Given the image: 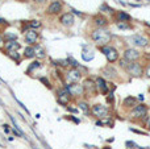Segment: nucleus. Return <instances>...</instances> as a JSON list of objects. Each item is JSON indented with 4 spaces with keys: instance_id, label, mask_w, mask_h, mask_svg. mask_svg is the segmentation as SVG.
<instances>
[{
    "instance_id": "obj_29",
    "label": "nucleus",
    "mask_w": 150,
    "mask_h": 149,
    "mask_svg": "<svg viewBox=\"0 0 150 149\" xmlns=\"http://www.w3.org/2000/svg\"><path fill=\"white\" fill-rule=\"evenodd\" d=\"M29 25H30L32 28H39L41 27V23L37 21V20H32V21L29 23Z\"/></svg>"
},
{
    "instance_id": "obj_23",
    "label": "nucleus",
    "mask_w": 150,
    "mask_h": 149,
    "mask_svg": "<svg viewBox=\"0 0 150 149\" xmlns=\"http://www.w3.org/2000/svg\"><path fill=\"white\" fill-rule=\"evenodd\" d=\"M8 57L9 58H12L15 62H20V54L17 53V52H8Z\"/></svg>"
},
{
    "instance_id": "obj_18",
    "label": "nucleus",
    "mask_w": 150,
    "mask_h": 149,
    "mask_svg": "<svg viewBox=\"0 0 150 149\" xmlns=\"http://www.w3.org/2000/svg\"><path fill=\"white\" fill-rule=\"evenodd\" d=\"M103 74H104L107 78H113L115 77V74H116V71H115L113 67L108 66V67H105V69H103Z\"/></svg>"
},
{
    "instance_id": "obj_21",
    "label": "nucleus",
    "mask_w": 150,
    "mask_h": 149,
    "mask_svg": "<svg viewBox=\"0 0 150 149\" xmlns=\"http://www.w3.org/2000/svg\"><path fill=\"white\" fill-rule=\"evenodd\" d=\"M24 56H25L26 58H33V57L36 56V53H34V48L28 46V48L25 49V52H24Z\"/></svg>"
},
{
    "instance_id": "obj_2",
    "label": "nucleus",
    "mask_w": 150,
    "mask_h": 149,
    "mask_svg": "<svg viewBox=\"0 0 150 149\" xmlns=\"http://www.w3.org/2000/svg\"><path fill=\"white\" fill-rule=\"evenodd\" d=\"M83 88H84V94H86L87 96H94L95 94H96V82H94L92 79H89V78H87L86 81L83 82Z\"/></svg>"
},
{
    "instance_id": "obj_28",
    "label": "nucleus",
    "mask_w": 150,
    "mask_h": 149,
    "mask_svg": "<svg viewBox=\"0 0 150 149\" xmlns=\"http://www.w3.org/2000/svg\"><path fill=\"white\" fill-rule=\"evenodd\" d=\"M34 53H36V56H39V57H44V49L42 48H34Z\"/></svg>"
},
{
    "instance_id": "obj_27",
    "label": "nucleus",
    "mask_w": 150,
    "mask_h": 149,
    "mask_svg": "<svg viewBox=\"0 0 150 149\" xmlns=\"http://www.w3.org/2000/svg\"><path fill=\"white\" fill-rule=\"evenodd\" d=\"M37 67H41V64L39 62H33V64L29 66V69H28V73H30L32 70H34V69H37Z\"/></svg>"
},
{
    "instance_id": "obj_36",
    "label": "nucleus",
    "mask_w": 150,
    "mask_h": 149,
    "mask_svg": "<svg viewBox=\"0 0 150 149\" xmlns=\"http://www.w3.org/2000/svg\"><path fill=\"white\" fill-rule=\"evenodd\" d=\"M4 23H5L4 19H0V24H4Z\"/></svg>"
},
{
    "instance_id": "obj_16",
    "label": "nucleus",
    "mask_w": 150,
    "mask_h": 149,
    "mask_svg": "<svg viewBox=\"0 0 150 149\" xmlns=\"http://www.w3.org/2000/svg\"><path fill=\"white\" fill-rule=\"evenodd\" d=\"M105 57H107L108 62H115V61H117V58H118V53L115 48H109V50L107 52Z\"/></svg>"
},
{
    "instance_id": "obj_10",
    "label": "nucleus",
    "mask_w": 150,
    "mask_h": 149,
    "mask_svg": "<svg viewBox=\"0 0 150 149\" xmlns=\"http://www.w3.org/2000/svg\"><path fill=\"white\" fill-rule=\"evenodd\" d=\"M37 40H38V35H37L36 30H34V29L26 30V33H25L26 44H29V45H34V44L37 42Z\"/></svg>"
},
{
    "instance_id": "obj_32",
    "label": "nucleus",
    "mask_w": 150,
    "mask_h": 149,
    "mask_svg": "<svg viewBox=\"0 0 150 149\" xmlns=\"http://www.w3.org/2000/svg\"><path fill=\"white\" fill-rule=\"evenodd\" d=\"M145 74H146V77H147V78H150V65L146 67V71H145Z\"/></svg>"
},
{
    "instance_id": "obj_14",
    "label": "nucleus",
    "mask_w": 150,
    "mask_h": 149,
    "mask_svg": "<svg viewBox=\"0 0 150 149\" xmlns=\"http://www.w3.org/2000/svg\"><path fill=\"white\" fill-rule=\"evenodd\" d=\"M20 44L17 42V41H7L4 45L5 50L7 52H18V49H20Z\"/></svg>"
},
{
    "instance_id": "obj_33",
    "label": "nucleus",
    "mask_w": 150,
    "mask_h": 149,
    "mask_svg": "<svg viewBox=\"0 0 150 149\" xmlns=\"http://www.w3.org/2000/svg\"><path fill=\"white\" fill-rule=\"evenodd\" d=\"M3 127H4V132L5 133H9V128H8V127H9V125H7V124H4V125H3Z\"/></svg>"
},
{
    "instance_id": "obj_24",
    "label": "nucleus",
    "mask_w": 150,
    "mask_h": 149,
    "mask_svg": "<svg viewBox=\"0 0 150 149\" xmlns=\"http://www.w3.org/2000/svg\"><path fill=\"white\" fill-rule=\"evenodd\" d=\"M79 107H80V109L84 112V114H88V112H89V107H88V104H87L86 102H80Z\"/></svg>"
},
{
    "instance_id": "obj_37",
    "label": "nucleus",
    "mask_w": 150,
    "mask_h": 149,
    "mask_svg": "<svg viewBox=\"0 0 150 149\" xmlns=\"http://www.w3.org/2000/svg\"><path fill=\"white\" fill-rule=\"evenodd\" d=\"M147 128H149V129H150V120H149V124H147Z\"/></svg>"
},
{
    "instance_id": "obj_34",
    "label": "nucleus",
    "mask_w": 150,
    "mask_h": 149,
    "mask_svg": "<svg viewBox=\"0 0 150 149\" xmlns=\"http://www.w3.org/2000/svg\"><path fill=\"white\" fill-rule=\"evenodd\" d=\"M5 45V42H4V38L1 37V36H0V48H3V46Z\"/></svg>"
},
{
    "instance_id": "obj_20",
    "label": "nucleus",
    "mask_w": 150,
    "mask_h": 149,
    "mask_svg": "<svg viewBox=\"0 0 150 149\" xmlns=\"http://www.w3.org/2000/svg\"><path fill=\"white\" fill-rule=\"evenodd\" d=\"M82 58H83L84 61H91V59L94 58V52L92 50H84L83 53H82Z\"/></svg>"
},
{
    "instance_id": "obj_5",
    "label": "nucleus",
    "mask_w": 150,
    "mask_h": 149,
    "mask_svg": "<svg viewBox=\"0 0 150 149\" xmlns=\"http://www.w3.org/2000/svg\"><path fill=\"white\" fill-rule=\"evenodd\" d=\"M82 77V73L79 71L76 67H74V69H70L67 71V74H66V81H67L68 83H78V81Z\"/></svg>"
},
{
    "instance_id": "obj_3",
    "label": "nucleus",
    "mask_w": 150,
    "mask_h": 149,
    "mask_svg": "<svg viewBox=\"0 0 150 149\" xmlns=\"http://www.w3.org/2000/svg\"><path fill=\"white\" fill-rule=\"evenodd\" d=\"M91 112L96 117H99V119H104V117H108V112L109 111H108V108L105 106H103V104H95L91 108Z\"/></svg>"
},
{
    "instance_id": "obj_13",
    "label": "nucleus",
    "mask_w": 150,
    "mask_h": 149,
    "mask_svg": "<svg viewBox=\"0 0 150 149\" xmlns=\"http://www.w3.org/2000/svg\"><path fill=\"white\" fill-rule=\"evenodd\" d=\"M132 42H133V45L139 46V48H144V46L147 45V40L144 36H139V35H134L132 37Z\"/></svg>"
},
{
    "instance_id": "obj_9",
    "label": "nucleus",
    "mask_w": 150,
    "mask_h": 149,
    "mask_svg": "<svg viewBox=\"0 0 150 149\" xmlns=\"http://www.w3.org/2000/svg\"><path fill=\"white\" fill-rule=\"evenodd\" d=\"M74 21H75V19H74V15L70 13V12H67V13H63L62 16H61V19H59V23L62 25H65V27H73Z\"/></svg>"
},
{
    "instance_id": "obj_17",
    "label": "nucleus",
    "mask_w": 150,
    "mask_h": 149,
    "mask_svg": "<svg viewBox=\"0 0 150 149\" xmlns=\"http://www.w3.org/2000/svg\"><path fill=\"white\" fill-rule=\"evenodd\" d=\"M96 87L99 88V91L101 94H107L108 93V87H107V83H105V81L103 79V78H97L96 79Z\"/></svg>"
},
{
    "instance_id": "obj_30",
    "label": "nucleus",
    "mask_w": 150,
    "mask_h": 149,
    "mask_svg": "<svg viewBox=\"0 0 150 149\" xmlns=\"http://www.w3.org/2000/svg\"><path fill=\"white\" fill-rule=\"evenodd\" d=\"M128 62H129V61H128V59H125V58L121 59V61H120V66L124 67V69H126V67H128V65H129Z\"/></svg>"
},
{
    "instance_id": "obj_38",
    "label": "nucleus",
    "mask_w": 150,
    "mask_h": 149,
    "mask_svg": "<svg viewBox=\"0 0 150 149\" xmlns=\"http://www.w3.org/2000/svg\"><path fill=\"white\" fill-rule=\"evenodd\" d=\"M0 106H3V100H1V99H0Z\"/></svg>"
},
{
    "instance_id": "obj_6",
    "label": "nucleus",
    "mask_w": 150,
    "mask_h": 149,
    "mask_svg": "<svg viewBox=\"0 0 150 149\" xmlns=\"http://www.w3.org/2000/svg\"><path fill=\"white\" fill-rule=\"evenodd\" d=\"M146 112H147V107L145 104H138L132 111V117H136V119L144 117V116H146Z\"/></svg>"
},
{
    "instance_id": "obj_7",
    "label": "nucleus",
    "mask_w": 150,
    "mask_h": 149,
    "mask_svg": "<svg viewBox=\"0 0 150 149\" xmlns=\"http://www.w3.org/2000/svg\"><path fill=\"white\" fill-rule=\"evenodd\" d=\"M66 88L68 90V93L71 95H83L84 94V88L83 85H78V83H71V85H67Z\"/></svg>"
},
{
    "instance_id": "obj_22",
    "label": "nucleus",
    "mask_w": 150,
    "mask_h": 149,
    "mask_svg": "<svg viewBox=\"0 0 150 149\" xmlns=\"http://www.w3.org/2000/svg\"><path fill=\"white\" fill-rule=\"evenodd\" d=\"M117 19H118V21H129L130 20V16H129L128 13H125V12H118L117 13Z\"/></svg>"
},
{
    "instance_id": "obj_1",
    "label": "nucleus",
    "mask_w": 150,
    "mask_h": 149,
    "mask_svg": "<svg viewBox=\"0 0 150 149\" xmlns=\"http://www.w3.org/2000/svg\"><path fill=\"white\" fill-rule=\"evenodd\" d=\"M91 38L94 40V42H96L97 45H107L108 42L111 41V38H112V36H111V33L108 32V30L103 29V28H99V29L94 30V32L91 33Z\"/></svg>"
},
{
    "instance_id": "obj_26",
    "label": "nucleus",
    "mask_w": 150,
    "mask_h": 149,
    "mask_svg": "<svg viewBox=\"0 0 150 149\" xmlns=\"http://www.w3.org/2000/svg\"><path fill=\"white\" fill-rule=\"evenodd\" d=\"M117 28L118 29H130V25L125 24V21H123V23H117Z\"/></svg>"
},
{
    "instance_id": "obj_11",
    "label": "nucleus",
    "mask_w": 150,
    "mask_h": 149,
    "mask_svg": "<svg viewBox=\"0 0 150 149\" xmlns=\"http://www.w3.org/2000/svg\"><path fill=\"white\" fill-rule=\"evenodd\" d=\"M124 58L128 59L129 62L137 61L139 58V52H137L136 49H126L125 53H124Z\"/></svg>"
},
{
    "instance_id": "obj_15",
    "label": "nucleus",
    "mask_w": 150,
    "mask_h": 149,
    "mask_svg": "<svg viewBox=\"0 0 150 149\" xmlns=\"http://www.w3.org/2000/svg\"><path fill=\"white\" fill-rule=\"evenodd\" d=\"M94 23H95V25H97L99 28H104L108 25V20L105 19L104 16H101V15H96V16L94 17Z\"/></svg>"
},
{
    "instance_id": "obj_19",
    "label": "nucleus",
    "mask_w": 150,
    "mask_h": 149,
    "mask_svg": "<svg viewBox=\"0 0 150 149\" xmlns=\"http://www.w3.org/2000/svg\"><path fill=\"white\" fill-rule=\"evenodd\" d=\"M136 98H133V96H128V98H125V100H124V106L125 107H133L136 106Z\"/></svg>"
},
{
    "instance_id": "obj_4",
    "label": "nucleus",
    "mask_w": 150,
    "mask_h": 149,
    "mask_svg": "<svg viewBox=\"0 0 150 149\" xmlns=\"http://www.w3.org/2000/svg\"><path fill=\"white\" fill-rule=\"evenodd\" d=\"M126 71H128L132 77H141L142 75V67H141V65L139 64H137L136 61H133V62H130V64L128 65Z\"/></svg>"
},
{
    "instance_id": "obj_39",
    "label": "nucleus",
    "mask_w": 150,
    "mask_h": 149,
    "mask_svg": "<svg viewBox=\"0 0 150 149\" xmlns=\"http://www.w3.org/2000/svg\"><path fill=\"white\" fill-rule=\"evenodd\" d=\"M0 148H1V144H0Z\"/></svg>"
},
{
    "instance_id": "obj_35",
    "label": "nucleus",
    "mask_w": 150,
    "mask_h": 149,
    "mask_svg": "<svg viewBox=\"0 0 150 149\" xmlns=\"http://www.w3.org/2000/svg\"><path fill=\"white\" fill-rule=\"evenodd\" d=\"M34 1H36V3H39V4H42V3H45L46 0H34Z\"/></svg>"
},
{
    "instance_id": "obj_25",
    "label": "nucleus",
    "mask_w": 150,
    "mask_h": 149,
    "mask_svg": "<svg viewBox=\"0 0 150 149\" xmlns=\"http://www.w3.org/2000/svg\"><path fill=\"white\" fill-rule=\"evenodd\" d=\"M5 38L8 41H17V35H15V33H5Z\"/></svg>"
},
{
    "instance_id": "obj_31",
    "label": "nucleus",
    "mask_w": 150,
    "mask_h": 149,
    "mask_svg": "<svg viewBox=\"0 0 150 149\" xmlns=\"http://www.w3.org/2000/svg\"><path fill=\"white\" fill-rule=\"evenodd\" d=\"M41 82H44V83H45V86L50 88V83L47 82V79H46V78H41Z\"/></svg>"
},
{
    "instance_id": "obj_12",
    "label": "nucleus",
    "mask_w": 150,
    "mask_h": 149,
    "mask_svg": "<svg viewBox=\"0 0 150 149\" xmlns=\"http://www.w3.org/2000/svg\"><path fill=\"white\" fill-rule=\"evenodd\" d=\"M62 11V4L59 1H53L49 7H47V13L49 15H58L59 12Z\"/></svg>"
},
{
    "instance_id": "obj_8",
    "label": "nucleus",
    "mask_w": 150,
    "mask_h": 149,
    "mask_svg": "<svg viewBox=\"0 0 150 149\" xmlns=\"http://www.w3.org/2000/svg\"><path fill=\"white\" fill-rule=\"evenodd\" d=\"M70 95L71 94L68 93L67 88H62V90L58 91V102H59L62 106H67L68 100H70Z\"/></svg>"
}]
</instances>
